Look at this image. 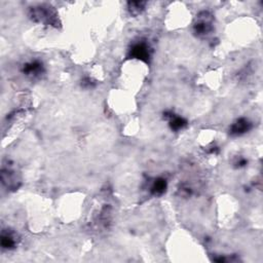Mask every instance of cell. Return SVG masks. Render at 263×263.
I'll return each mask as SVG.
<instances>
[{
    "label": "cell",
    "mask_w": 263,
    "mask_h": 263,
    "mask_svg": "<svg viewBox=\"0 0 263 263\" xmlns=\"http://www.w3.org/2000/svg\"><path fill=\"white\" fill-rule=\"evenodd\" d=\"M30 18L37 23L46 25H57L58 19L56 11L48 5H38L30 8Z\"/></svg>",
    "instance_id": "6da1fadb"
},
{
    "label": "cell",
    "mask_w": 263,
    "mask_h": 263,
    "mask_svg": "<svg viewBox=\"0 0 263 263\" xmlns=\"http://www.w3.org/2000/svg\"><path fill=\"white\" fill-rule=\"evenodd\" d=\"M214 18L209 11H202L196 16V20L193 24V32L196 36L205 37L211 33L214 29Z\"/></svg>",
    "instance_id": "7a4b0ae2"
},
{
    "label": "cell",
    "mask_w": 263,
    "mask_h": 263,
    "mask_svg": "<svg viewBox=\"0 0 263 263\" xmlns=\"http://www.w3.org/2000/svg\"><path fill=\"white\" fill-rule=\"evenodd\" d=\"M152 55V47L146 41H139L131 46L129 58L137 59L144 63H149Z\"/></svg>",
    "instance_id": "3957f363"
},
{
    "label": "cell",
    "mask_w": 263,
    "mask_h": 263,
    "mask_svg": "<svg viewBox=\"0 0 263 263\" xmlns=\"http://www.w3.org/2000/svg\"><path fill=\"white\" fill-rule=\"evenodd\" d=\"M22 73L31 80H39L45 73L44 64L41 60H31L22 66Z\"/></svg>",
    "instance_id": "277c9868"
},
{
    "label": "cell",
    "mask_w": 263,
    "mask_h": 263,
    "mask_svg": "<svg viewBox=\"0 0 263 263\" xmlns=\"http://www.w3.org/2000/svg\"><path fill=\"white\" fill-rule=\"evenodd\" d=\"M253 128L252 122L248 120L246 117H241L238 118L229 128V134L233 137H240L245 134H247L248 132H250Z\"/></svg>",
    "instance_id": "5b68a950"
},
{
    "label": "cell",
    "mask_w": 263,
    "mask_h": 263,
    "mask_svg": "<svg viewBox=\"0 0 263 263\" xmlns=\"http://www.w3.org/2000/svg\"><path fill=\"white\" fill-rule=\"evenodd\" d=\"M164 118L169 122V126L171 130L174 132H178L183 130L187 126V121L185 118L175 114L172 110H167L164 112Z\"/></svg>",
    "instance_id": "8992f818"
},
{
    "label": "cell",
    "mask_w": 263,
    "mask_h": 263,
    "mask_svg": "<svg viewBox=\"0 0 263 263\" xmlns=\"http://www.w3.org/2000/svg\"><path fill=\"white\" fill-rule=\"evenodd\" d=\"M1 180L8 189H17L19 187V179L16 172L10 168H3L1 171Z\"/></svg>",
    "instance_id": "52a82bcc"
},
{
    "label": "cell",
    "mask_w": 263,
    "mask_h": 263,
    "mask_svg": "<svg viewBox=\"0 0 263 263\" xmlns=\"http://www.w3.org/2000/svg\"><path fill=\"white\" fill-rule=\"evenodd\" d=\"M1 247L6 250L15 249L19 242L18 234L12 230H3L1 233Z\"/></svg>",
    "instance_id": "ba28073f"
},
{
    "label": "cell",
    "mask_w": 263,
    "mask_h": 263,
    "mask_svg": "<svg viewBox=\"0 0 263 263\" xmlns=\"http://www.w3.org/2000/svg\"><path fill=\"white\" fill-rule=\"evenodd\" d=\"M168 188V182L165 178H156L150 186V193L154 196L163 195Z\"/></svg>",
    "instance_id": "9c48e42d"
},
{
    "label": "cell",
    "mask_w": 263,
    "mask_h": 263,
    "mask_svg": "<svg viewBox=\"0 0 263 263\" xmlns=\"http://www.w3.org/2000/svg\"><path fill=\"white\" fill-rule=\"evenodd\" d=\"M145 1H130L128 2V9L132 16H138L145 9Z\"/></svg>",
    "instance_id": "30bf717a"
},
{
    "label": "cell",
    "mask_w": 263,
    "mask_h": 263,
    "mask_svg": "<svg viewBox=\"0 0 263 263\" xmlns=\"http://www.w3.org/2000/svg\"><path fill=\"white\" fill-rule=\"evenodd\" d=\"M97 86V82L95 80H93V78L89 77V76H87V77H84L83 81H82V87L84 88H87V89H89V88H94L95 87Z\"/></svg>",
    "instance_id": "8fae6325"
},
{
    "label": "cell",
    "mask_w": 263,
    "mask_h": 263,
    "mask_svg": "<svg viewBox=\"0 0 263 263\" xmlns=\"http://www.w3.org/2000/svg\"><path fill=\"white\" fill-rule=\"evenodd\" d=\"M234 168L235 169H242V168H245V167H247V165H248V160L247 159H245V157H240V159H238V160H236L235 162H234Z\"/></svg>",
    "instance_id": "7c38bea8"
}]
</instances>
